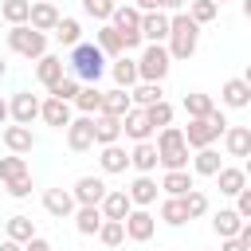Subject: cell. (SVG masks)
<instances>
[{
	"label": "cell",
	"instance_id": "cell-1",
	"mask_svg": "<svg viewBox=\"0 0 251 251\" xmlns=\"http://www.w3.org/2000/svg\"><path fill=\"white\" fill-rule=\"evenodd\" d=\"M67 71H71L78 82L98 86V78H102V71H106V55L98 51V43H78V47H71Z\"/></svg>",
	"mask_w": 251,
	"mask_h": 251
},
{
	"label": "cell",
	"instance_id": "cell-2",
	"mask_svg": "<svg viewBox=\"0 0 251 251\" xmlns=\"http://www.w3.org/2000/svg\"><path fill=\"white\" fill-rule=\"evenodd\" d=\"M157 153H161V169H165V173H176V169H188V165H192L188 141H184V129H180V126L157 129Z\"/></svg>",
	"mask_w": 251,
	"mask_h": 251
},
{
	"label": "cell",
	"instance_id": "cell-3",
	"mask_svg": "<svg viewBox=\"0 0 251 251\" xmlns=\"http://www.w3.org/2000/svg\"><path fill=\"white\" fill-rule=\"evenodd\" d=\"M196 43H200V24L188 12H176L173 16V31H169V55L173 59H192Z\"/></svg>",
	"mask_w": 251,
	"mask_h": 251
},
{
	"label": "cell",
	"instance_id": "cell-4",
	"mask_svg": "<svg viewBox=\"0 0 251 251\" xmlns=\"http://www.w3.org/2000/svg\"><path fill=\"white\" fill-rule=\"evenodd\" d=\"M227 118L220 114V110H212L208 118H188V126H184V141H188V149H208L216 137H224L227 133Z\"/></svg>",
	"mask_w": 251,
	"mask_h": 251
},
{
	"label": "cell",
	"instance_id": "cell-5",
	"mask_svg": "<svg viewBox=\"0 0 251 251\" xmlns=\"http://www.w3.org/2000/svg\"><path fill=\"white\" fill-rule=\"evenodd\" d=\"M8 47L24 59H43L47 55V31H35L31 24H20V27H8Z\"/></svg>",
	"mask_w": 251,
	"mask_h": 251
},
{
	"label": "cell",
	"instance_id": "cell-6",
	"mask_svg": "<svg viewBox=\"0 0 251 251\" xmlns=\"http://www.w3.org/2000/svg\"><path fill=\"white\" fill-rule=\"evenodd\" d=\"M169 67H173V55H169L165 43H149V47L141 51V59H137V75H141V82H165Z\"/></svg>",
	"mask_w": 251,
	"mask_h": 251
},
{
	"label": "cell",
	"instance_id": "cell-7",
	"mask_svg": "<svg viewBox=\"0 0 251 251\" xmlns=\"http://www.w3.org/2000/svg\"><path fill=\"white\" fill-rule=\"evenodd\" d=\"M8 106H12V122H16V126H31V122L43 114V98L31 94V90H16V94L8 98Z\"/></svg>",
	"mask_w": 251,
	"mask_h": 251
},
{
	"label": "cell",
	"instance_id": "cell-8",
	"mask_svg": "<svg viewBox=\"0 0 251 251\" xmlns=\"http://www.w3.org/2000/svg\"><path fill=\"white\" fill-rule=\"evenodd\" d=\"M98 141H94V118H86V114H78L71 126H67V149L71 153H86V149H94Z\"/></svg>",
	"mask_w": 251,
	"mask_h": 251
},
{
	"label": "cell",
	"instance_id": "cell-9",
	"mask_svg": "<svg viewBox=\"0 0 251 251\" xmlns=\"http://www.w3.org/2000/svg\"><path fill=\"white\" fill-rule=\"evenodd\" d=\"M153 231H157V216H153L149 208H133L129 220H126V239H133V243H149Z\"/></svg>",
	"mask_w": 251,
	"mask_h": 251
},
{
	"label": "cell",
	"instance_id": "cell-10",
	"mask_svg": "<svg viewBox=\"0 0 251 251\" xmlns=\"http://www.w3.org/2000/svg\"><path fill=\"white\" fill-rule=\"evenodd\" d=\"M169 31H173V16L169 12H145L141 16V35H145V43H165L169 39Z\"/></svg>",
	"mask_w": 251,
	"mask_h": 251
},
{
	"label": "cell",
	"instance_id": "cell-11",
	"mask_svg": "<svg viewBox=\"0 0 251 251\" xmlns=\"http://www.w3.org/2000/svg\"><path fill=\"white\" fill-rule=\"evenodd\" d=\"M122 129H126V137H129L133 145H137V141H153V133H157L153 122H149V114H145L141 106H133V110L122 118Z\"/></svg>",
	"mask_w": 251,
	"mask_h": 251
},
{
	"label": "cell",
	"instance_id": "cell-12",
	"mask_svg": "<svg viewBox=\"0 0 251 251\" xmlns=\"http://www.w3.org/2000/svg\"><path fill=\"white\" fill-rule=\"evenodd\" d=\"M43 208H47L55 220H67V216L78 212V200H75L71 188H47V192H43Z\"/></svg>",
	"mask_w": 251,
	"mask_h": 251
},
{
	"label": "cell",
	"instance_id": "cell-13",
	"mask_svg": "<svg viewBox=\"0 0 251 251\" xmlns=\"http://www.w3.org/2000/svg\"><path fill=\"white\" fill-rule=\"evenodd\" d=\"M0 137H4L8 153H20V157H24V153L35 149V133H31V126H16V122H12V126L0 129Z\"/></svg>",
	"mask_w": 251,
	"mask_h": 251
},
{
	"label": "cell",
	"instance_id": "cell-14",
	"mask_svg": "<svg viewBox=\"0 0 251 251\" xmlns=\"http://www.w3.org/2000/svg\"><path fill=\"white\" fill-rule=\"evenodd\" d=\"M71 192H75V200H78V204H98V208H102V200H106V192H110V188H106V180H102V176H78Z\"/></svg>",
	"mask_w": 251,
	"mask_h": 251
},
{
	"label": "cell",
	"instance_id": "cell-15",
	"mask_svg": "<svg viewBox=\"0 0 251 251\" xmlns=\"http://www.w3.org/2000/svg\"><path fill=\"white\" fill-rule=\"evenodd\" d=\"M129 165H133L137 173H145V176H153V169L161 165V153H157V141H137V145L129 149Z\"/></svg>",
	"mask_w": 251,
	"mask_h": 251
},
{
	"label": "cell",
	"instance_id": "cell-16",
	"mask_svg": "<svg viewBox=\"0 0 251 251\" xmlns=\"http://www.w3.org/2000/svg\"><path fill=\"white\" fill-rule=\"evenodd\" d=\"M157 188H161V184H157L153 176H145V173H137V176L129 180V188H126V192H129V200H133V208H149V204H157Z\"/></svg>",
	"mask_w": 251,
	"mask_h": 251
},
{
	"label": "cell",
	"instance_id": "cell-17",
	"mask_svg": "<svg viewBox=\"0 0 251 251\" xmlns=\"http://www.w3.org/2000/svg\"><path fill=\"white\" fill-rule=\"evenodd\" d=\"M129 212H133V200H129V192L126 188H110L106 192V200H102V216L106 220H129Z\"/></svg>",
	"mask_w": 251,
	"mask_h": 251
},
{
	"label": "cell",
	"instance_id": "cell-18",
	"mask_svg": "<svg viewBox=\"0 0 251 251\" xmlns=\"http://www.w3.org/2000/svg\"><path fill=\"white\" fill-rule=\"evenodd\" d=\"M224 153L227 157H251V126H227L224 133Z\"/></svg>",
	"mask_w": 251,
	"mask_h": 251
},
{
	"label": "cell",
	"instance_id": "cell-19",
	"mask_svg": "<svg viewBox=\"0 0 251 251\" xmlns=\"http://www.w3.org/2000/svg\"><path fill=\"white\" fill-rule=\"evenodd\" d=\"M67 75H71V71H67V63H63L59 55H43V59L35 63V78H39V82H43L47 90H51L55 82H63Z\"/></svg>",
	"mask_w": 251,
	"mask_h": 251
},
{
	"label": "cell",
	"instance_id": "cell-20",
	"mask_svg": "<svg viewBox=\"0 0 251 251\" xmlns=\"http://www.w3.org/2000/svg\"><path fill=\"white\" fill-rule=\"evenodd\" d=\"M122 118H114V114H98L94 118V141H98V149L102 145H118L122 141Z\"/></svg>",
	"mask_w": 251,
	"mask_h": 251
},
{
	"label": "cell",
	"instance_id": "cell-21",
	"mask_svg": "<svg viewBox=\"0 0 251 251\" xmlns=\"http://www.w3.org/2000/svg\"><path fill=\"white\" fill-rule=\"evenodd\" d=\"M243 224H247V220H243L235 208H220V212L212 216V231H216L220 239H235V235L243 231Z\"/></svg>",
	"mask_w": 251,
	"mask_h": 251
},
{
	"label": "cell",
	"instance_id": "cell-22",
	"mask_svg": "<svg viewBox=\"0 0 251 251\" xmlns=\"http://www.w3.org/2000/svg\"><path fill=\"white\" fill-rule=\"evenodd\" d=\"M47 126H55V129H67L75 118H71V102H63V98H43V114H39Z\"/></svg>",
	"mask_w": 251,
	"mask_h": 251
},
{
	"label": "cell",
	"instance_id": "cell-23",
	"mask_svg": "<svg viewBox=\"0 0 251 251\" xmlns=\"http://www.w3.org/2000/svg\"><path fill=\"white\" fill-rule=\"evenodd\" d=\"M216 184H220L224 196H239V192L247 188V173H243V165H224V169L216 173Z\"/></svg>",
	"mask_w": 251,
	"mask_h": 251
},
{
	"label": "cell",
	"instance_id": "cell-24",
	"mask_svg": "<svg viewBox=\"0 0 251 251\" xmlns=\"http://www.w3.org/2000/svg\"><path fill=\"white\" fill-rule=\"evenodd\" d=\"M220 98H224L227 110H243V106H251V86H247L243 78H227V82L220 86Z\"/></svg>",
	"mask_w": 251,
	"mask_h": 251
},
{
	"label": "cell",
	"instance_id": "cell-25",
	"mask_svg": "<svg viewBox=\"0 0 251 251\" xmlns=\"http://www.w3.org/2000/svg\"><path fill=\"white\" fill-rule=\"evenodd\" d=\"M102 224H106V216H102L98 204H78V212H75V227H78L82 235H98Z\"/></svg>",
	"mask_w": 251,
	"mask_h": 251
},
{
	"label": "cell",
	"instance_id": "cell-26",
	"mask_svg": "<svg viewBox=\"0 0 251 251\" xmlns=\"http://www.w3.org/2000/svg\"><path fill=\"white\" fill-rule=\"evenodd\" d=\"M59 20H63V16H59L55 4H47V0H35V4H31V27H35V31H55Z\"/></svg>",
	"mask_w": 251,
	"mask_h": 251
},
{
	"label": "cell",
	"instance_id": "cell-27",
	"mask_svg": "<svg viewBox=\"0 0 251 251\" xmlns=\"http://www.w3.org/2000/svg\"><path fill=\"white\" fill-rule=\"evenodd\" d=\"M94 43H98V51H102L106 59H122V55H126V51H122V35H118L114 24H102V27L94 31Z\"/></svg>",
	"mask_w": 251,
	"mask_h": 251
},
{
	"label": "cell",
	"instance_id": "cell-28",
	"mask_svg": "<svg viewBox=\"0 0 251 251\" xmlns=\"http://www.w3.org/2000/svg\"><path fill=\"white\" fill-rule=\"evenodd\" d=\"M110 75H114V82H118L122 90H133V86L141 82V75H137V59H129V55H122V59H114V67H110Z\"/></svg>",
	"mask_w": 251,
	"mask_h": 251
},
{
	"label": "cell",
	"instance_id": "cell-29",
	"mask_svg": "<svg viewBox=\"0 0 251 251\" xmlns=\"http://www.w3.org/2000/svg\"><path fill=\"white\" fill-rule=\"evenodd\" d=\"M133 110V94L129 90H122V86H114V90H106V98H102V114H114V118H126Z\"/></svg>",
	"mask_w": 251,
	"mask_h": 251
},
{
	"label": "cell",
	"instance_id": "cell-30",
	"mask_svg": "<svg viewBox=\"0 0 251 251\" xmlns=\"http://www.w3.org/2000/svg\"><path fill=\"white\" fill-rule=\"evenodd\" d=\"M161 188H165V196H188L196 188V180H192L188 169H176V173H165L161 176Z\"/></svg>",
	"mask_w": 251,
	"mask_h": 251
},
{
	"label": "cell",
	"instance_id": "cell-31",
	"mask_svg": "<svg viewBox=\"0 0 251 251\" xmlns=\"http://www.w3.org/2000/svg\"><path fill=\"white\" fill-rule=\"evenodd\" d=\"M4 239L31 243V239H35V220H31V216H8V224H4Z\"/></svg>",
	"mask_w": 251,
	"mask_h": 251
},
{
	"label": "cell",
	"instance_id": "cell-32",
	"mask_svg": "<svg viewBox=\"0 0 251 251\" xmlns=\"http://www.w3.org/2000/svg\"><path fill=\"white\" fill-rule=\"evenodd\" d=\"M141 16H145L141 8H133V4H118V8H114V20H110V24H114V27H118V31L126 35V31H141Z\"/></svg>",
	"mask_w": 251,
	"mask_h": 251
},
{
	"label": "cell",
	"instance_id": "cell-33",
	"mask_svg": "<svg viewBox=\"0 0 251 251\" xmlns=\"http://www.w3.org/2000/svg\"><path fill=\"white\" fill-rule=\"evenodd\" d=\"M98 165H102V173H126V169H129V153H126L122 145H102Z\"/></svg>",
	"mask_w": 251,
	"mask_h": 251
},
{
	"label": "cell",
	"instance_id": "cell-34",
	"mask_svg": "<svg viewBox=\"0 0 251 251\" xmlns=\"http://www.w3.org/2000/svg\"><path fill=\"white\" fill-rule=\"evenodd\" d=\"M224 169V161H220V153L208 145V149H196V157H192V176H216Z\"/></svg>",
	"mask_w": 251,
	"mask_h": 251
},
{
	"label": "cell",
	"instance_id": "cell-35",
	"mask_svg": "<svg viewBox=\"0 0 251 251\" xmlns=\"http://www.w3.org/2000/svg\"><path fill=\"white\" fill-rule=\"evenodd\" d=\"M31 4H35V0H4V4H0V16L8 20V27L31 24Z\"/></svg>",
	"mask_w": 251,
	"mask_h": 251
},
{
	"label": "cell",
	"instance_id": "cell-36",
	"mask_svg": "<svg viewBox=\"0 0 251 251\" xmlns=\"http://www.w3.org/2000/svg\"><path fill=\"white\" fill-rule=\"evenodd\" d=\"M102 98H106V90H98V86H82L78 98H75V106H78V114L98 118V114H102Z\"/></svg>",
	"mask_w": 251,
	"mask_h": 251
},
{
	"label": "cell",
	"instance_id": "cell-37",
	"mask_svg": "<svg viewBox=\"0 0 251 251\" xmlns=\"http://www.w3.org/2000/svg\"><path fill=\"white\" fill-rule=\"evenodd\" d=\"M161 220H165L169 227H180V224H188L184 196H165V200H161Z\"/></svg>",
	"mask_w": 251,
	"mask_h": 251
},
{
	"label": "cell",
	"instance_id": "cell-38",
	"mask_svg": "<svg viewBox=\"0 0 251 251\" xmlns=\"http://www.w3.org/2000/svg\"><path fill=\"white\" fill-rule=\"evenodd\" d=\"M129 94H133V106H141V110H149V106L165 102V90H161V82H137Z\"/></svg>",
	"mask_w": 251,
	"mask_h": 251
},
{
	"label": "cell",
	"instance_id": "cell-39",
	"mask_svg": "<svg viewBox=\"0 0 251 251\" xmlns=\"http://www.w3.org/2000/svg\"><path fill=\"white\" fill-rule=\"evenodd\" d=\"M55 39H59L63 47H78V43H82V24H78L75 16H63L59 27H55Z\"/></svg>",
	"mask_w": 251,
	"mask_h": 251
},
{
	"label": "cell",
	"instance_id": "cell-40",
	"mask_svg": "<svg viewBox=\"0 0 251 251\" xmlns=\"http://www.w3.org/2000/svg\"><path fill=\"white\" fill-rule=\"evenodd\" d=\"M212 110H216L212 94H204V90H192V94H184V114H188V118H208Z\"/></svg>",
	"mask_w": 251,
	"mask_h": 251
},
{
	"label": "cell",
	"instance_id": "cell-41",
	"mask_svg": "<svg viewBox=\"0 0 251 251\" xmlns=\"http://www.w3.org/2000/svg\"><path fill=\"white\" fill-rule=\"evenodd\" d=\"M20 176H27V161H24L20 153L0 157V180H4V184H12V180H20Z\"/></svg>",
	"mask_w": 251,
	"mask_h": 251
},
{
	"label": "cell",
	"instance_id": "cell-42",
	"mask_svg": "<svg viewBox=\"0 0 251 251\" xmlns=\"http://www.w3.org/2000/svg\"><path fill=\"white\" fill-rule=\"evenodd\" d=\"M188 16L204 27V24H212V20L220 16V4H216V0H188Z\"/></svg>",
	"mask_w": 251,
	"mask_h": 251
},
{
	"label": "cell",
	"instance_id": "cell-43",
	"mask_svg": "<svg viewBox=\"0 0 251 251\" xmlns=\"http://www.w3.org/2000/svg\"><path fill=\"white\" fill-rule=\"evenodd\" d=\"M98 239H102V247H122L126 243V224L122 220H106L102 231H98Z\"/></svg>",
	"mask_w": 251,
	"mask_h": 251
},
{
	"label": "cell",
	"instance_id": "cell-44",
	"mask_svg": "<svg viewBox=\"0 0 251 251\" xmlns=\"http://www.w3.org/2000/svg\"><path fill=\"white\" fill-rule=\"evenodd\" d=\"M114 0H82V12L90 16V20H98V24H110L114 20Z\"/></svg>",
	"mask_w": 251,
	"mask_h": 251
},
{
	"label": "cell",
	"instance_id": "cell-45",
	"mask_svg": "<svg viewBox=\"0 0 251 251\" xmlns=\"http://www.w3.org/2000/svg\"><path fill=\"white\" fill-rule=\"evenodd\" d=\"M78 90H82V82H78L75 75H67V78H63V82H55L47 94H51V98H63V102H75V98H78Z\"/></svg>",
	"mask_w": 251,
	"mask_h": 251
},
{
	"label": "cell",
	"instance_id": "cell-46",
	"mask_svg": "<svg viewBox=\"0 0 251 251\" xmlns=\"http://www.w3.org/2000/svg\"><path fill=\"white\" fill-rule=\"evenodd\" d=\"M184 208H188V220H200V216H208L212 204H208V196H204L200 188H192V192L184 196Z\"/></svg>",
	"mask_w": 251,
	"mask_h": 251
},
{
	"label": "cell",
	"instance_id": "cell-47",
	"mask_svg": "<svg viewBox=\"0 0 251 251\" xmlns=\"http://www.w3.org/2000/svg\"><path fill=\"white\" fill-rule=\"evenodd\" d=\"M145 114H149L153 129H165V126H173V106H169V102H157V106H149Z\"/></svg>",
	"mask_w": 251,
	"mask_h": 251
},
{
	"label": "cell",
	"instance_id": "cell-48",
	"mask_svg": "<svg viewBox=\"0 0 251 251\" xmlns=\"http://www.w3.org/2000/svg\"><path fill=\"white\" fill-rule=\"evenodd\" d=\"M4 192H8V196H16V200L31 196V173H27V176H20V180H12V184H4Z\"/></svg>",
	"mask_w": 251,
	"mask_h": 251
},
{
	"label": "cell",
	"instance_id": "cell-49",
	"mask_svg": "<svg viewBox=\"0 0 251 251\" xmlns=\"http://www.w3.org/2000/svg\"><path fill=\"white\" fill-rule=\"evenodd\" d=\"M235 212H239L243 220H251V184H247V188L235 196Z\"/></svg>",
	"mask_w": 251,
	"mask_h": 251
},
{
	"label": "cell",
	"instance_id": "cell-50",
	"mask_svg": "<svg viewBox=\"0 0 251 251\" xmlns=\"http://www.w3.org/2000/svg\"><path fill=\"white\" fill-rule=\"evenodd\" d=\"M220 251H247V243L235 235V239H220Z\"/></svg>",
	"mask_w": 251,
	"mask_h": 251
},
{
	"label": "cell",
	"instance_id": "cell-51",
	"mask_svg": "<svg viewBox=\"0 0 251 251\" xmlns=\"http://www.w3.org/2000/svg\"><path fill=\"white\" fill-rule=\"evenodd\" d=\"M157 4H161V12H173V16H176V12H180L188 0H157Z\"/></svg>",
	"mask_w": 251,
	"mask_h": 251
},
{
	"label": "cell",
	"instance_id": "cell-52",
	"mask_svg": "<svg viewBox=\"0 0 251 251\" xmlns=\"http://www.w3.org/2000/svg\"><path fill=\"white\" fill-rule=\"evenodd\" d=\"M24 251H51V243H47L43 235H35L31 243H24Z\"/></svg>",
	"mask_w": 251,
	"mask_h": 251
},
{
	"label": "cell",
	"instance_id": "cell-53",
	"mask_svg": "<svg viewBox=\"0 0 251 251\" xmlns=\"http://www.w3.org/2000/svg\"><path fill=\"white\" fill-rule=\"evenodd\" d=\"M133 8H141V12H157L161 4H157V0H133Z\"/></svg>",
	"mask_w": 251,
	"mask_h": 251
},
{
	"label": "cell",
	"instance_id": "cell-54",
	"mask_svg": "<svg viewBox=\"0 0 251 251\" xmlns=\"http://www.w3.org/2000/svg\"><path fill=\"white\" fill-rule=\"evenodd\" d=\"M0 251H24V243H16V239H0Z\"/></svg>",
	"mask_w": 251,
	"mask_h": 251
},
{
	"label": "cell",
	"instance_id": "cell-55",
	"mask_svg": "<svg viewBox=\"0 0 251 251\" xmlns=\"http://www.w3.org/2000/svg\"><path fill=\"white\" fill-rule=\"evenodd\" d=\"M8 118H12V106L0 98V126H8Z\"/></svg>",
	"mask_w": 251,
	"mask_h": 251
},
{
	"label": "cell",
	"instance_id": "cell-56",
	"mask_svg": "<svg viewBox=\"0 0 251 251\" xmlns=\"http://www.w3.org/2000/svg\"><path fill=\"white\" fill-rule=\"evenodd\" d=\"M239 239H243V243H247V251H251V220L243 224V231H239Z\"/></svg>",
	"mask_w": 251,
	"mask_h": 251
},
{
	"label": "cell",
	"instance_id": "cell-57",
	"mask_svg": "<svg viewBox=\"0 0 251 251\" xmlns=\"http://www.w3.org/2000/svg\"><path fill=\"white\" fill-rule=\"evenodd\" d=\"M243 173H247V180H251V157H247V161H243Z\"/></svg>",
	"mask_w": 251,
	"mask_h": 251
},
{
	"label": "cell",
	"instance_id": "cell-58",
	"mask_svg": "<svg viewBox=\"0 0 251 251\" xmlns=\"http://www.w3.org/2000/svg\"><path fill=\"white\" fill-rule=\"evenodd\" d=\"M4 75H8V63H4V55H0V78H4Z\"/></svg>",
	"mask_w": 251,
	"mask_h": 251
},
{
	"label": "cell",
	"instance_id": "cell-59",
	"mask_svg": "<svg viewBox=\"0 0 251 251\" xmlns=\"http://www.w3.org/2000/svg\"><path fill=\"white\" fill-rule=\"evenodd\" d=\"M243 82H247V86H251V63H247V71H243Z\"/></svg>",
	"mask_w": 251,
	"mask_h": 251
},
{
	"label": "cell",
	"instance_id": "cell-60",
	"mask_svg": "<svg viewBox=\"0 0 251 251\" xmlns=\"http://www.w3.org/2000/svg\"><path fill=\"white\" fill-rule=\"evenodd\" d=\"M243 16H247V20H251V0H243Z\"/></svg>",
	"mask_w": 251,
	"mask_h": 251
},
{
	"label": "cell",
	"instance_id": "cell-61",
	"mask_svg": "<svg viewBox=\"0 0 251 251\" xmlns=\"http://www.w3.org/2000/svg\"><path fill=\"white\" fill-rule=\"evenodd\" d=\"M0 192H4V180H0Z\"/></svg>",
	"mask_w": 251,
	"mask_h": 251
},
{
	"label": "cell",
	"instance_id": "cell-62",
	"mask_svg": "<svg viewBox=\"0 0 251 251\" xmlns=\"http://www.w3.org/2000/svg\"><path fill=\"white\" fill-rule=\"evenodd\" d=\"M216 4H224V0H216Z\"/></svg>",
	"mask_w": 251,
	"mask_h": 251
},
{
	"label": "cell",
	"instance_id": "cell-63",
	"mask_svg": "<svg viewBox=\"0 0 251 251\" xmlns=\"http://www.w3.org/2000/svg\"><path fill=\"white\" fill-rule=\"evenodd\" d=\"M47 4H55V0H47Z\"/></svg>",
	"mask_w": 251,
	"mask_h": 251
},
{
	"label": "cell",
	"instance_id": "cell-64",
	"mask_svg": "<svg viewBox=\"0 0 251 251\" xmlns=\"http://www.w3.org/2000/svg\"><path fill=\"white\" fill-rule=\"evenodd\" d=\"M114 4H118V0H114Z\"/></svg>",
	"mask_w": 251,
	"mask_h": 251
}]
</instances>
